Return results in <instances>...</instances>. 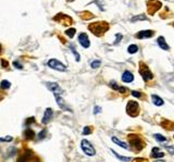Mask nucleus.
<instances>
[{"label": "nucleus", "instance_id": "nucleus-16", "mask_svg": "<svg viewBox=\"0 0 174 162\" xmlns=\"http://www.w3.org/2000/svg\"><path fill=\"white\" fill-rule=\"evenodd\" d=\"M151 99H153V105L158 106V107H160V106H163V100H162V98H160L159 96H157V95H153L151 96Z\"/></svg>", "mask_w": 174, "mask_h": 162}, {"label": "nucleus", "instance_id": "nucleus-19", "mask_svg": "<svg viewBox=\"0 0 174 162\" xmlns=\"http://www.w3.org/2000/svg\"><path fill=\"white\" fill-rule=\"evenodd\" d=\"M110 86L112 87L113 89L119 90V91H121V93H125V91H126V88H125V87H120V86H117V83H115V82H113V81H111V82H110Z\"/></svg>", "mask_w": 174, "mask_h": 162}, {"label": "nucleus", "instance_id": "nucleus-27", "mask_svg": "<svg viewBox=\"0 0 174 162\" xmlns=\"http://www.w3.org/2000/svg\"><path fill=\"white\" fill-rule=\"evenodd\" d=\"M131 94L133 95L134 97H137V98H142V93H139V91H136V90H132Z\"/></svg>", "mask_w": 174, "mask_h": 162}, {"label": "nucleus", "instance_id": "nucleus-9", "mask_svg": "<svg viewBox=\"0 0 174 162\" xmlns=\"http://www.w3.org/2000/svg\"><path fill=\"white\" fill-rule=\"evenodd\" d=\"M130 144L135 148L136 150H140L142 147H144V141L139 138V137H130Z\"/></svg>", "mask_w": 174, "mask_h": 162}, {"label": "nucleus", "instance_id": "nucleus-28", "mask_svg": "<svg viewBox=\"0 0 174 162\" xmlns=\"http://www.w3.org/2000/svg\"><path fill=\"white\" fill-rule=\"evenodd\" d=\"M137 20H147V18H146L145 15H138V16H135V18L132 19V22H135Z\"/></svg>", "mask_w": 174, "mask_h": 162}, {"label": "nucleus", "instance_id": "nucleus-12", "mask_svg": "<svg viewBox=\"0 0 174 162\" xmlns=\"http://www.w3.org/2000/svg\"><path fill=\"white\" fill-rule=\"evenodd\" d=\"M52 116H53L52 109H51V108H47L46 111H45V113H44V118H43V120H42V122H43L44 124H48V123L51 121Z\"/></svg>", "mask_w": 174, "mask_h": 162}, {"label": "nucleus", "instance_id": "nucleus-25", "mask_svg": "<svg viewBox=\"0 0 174 162\" xmlns=\"http://www.w3.org/2000/svg\"><path fill=\"white\" fill-rule=\"evenodd\" d=\"M101 65V61L100 60H95L92 62V69H98Z\"/></svg>", "mask_w": 174, "mask_h": 162}, {"label": "nucleus", "instance_id": "nucleus-39", "mask_svg": "<svg viewBox=\"0 0 174 162\" xmlns=\"http://www.w3.org/2000/svg\"><path fill=\"white\" fill-rule=\"evenodd\" d=\"M155 162H165V161H163V160H156Z\"/></svg>", "mask_w": 174, "mask_h": 162}, {"label": "nucleus", "instance_id": "nucleus-7", "mask_svg": "<svg viewBox=\"0 0 174 162\" xmlns=\"http://www.w3.org/2000/svg\"><path fill=\"white\" fill-rule=\"evenodd\" d=\"M53 21L60 22V23H62L64 25H70V24L73 23V20H72L71 16L64 14V13H58V14L53 18Z\"/></svg>", "mask_w": 174, "mask_h": 162}, {"label": "nucleus", "instance_id": "nucleus-2", "mask_svg": "<svg viewBox=\"0 0 174 162\" xmlns=\"http://www.w3.org/2000/svg\"><path fill=\"white\" fill-rule=\"evenodd\" d=\"M139 73H140V75H142V77L144 79L145 82H148L150 79H153V73L150 72V70L148 69V66H147L144 62H140V63H139Z\"/></svg>", "mask_w": 174, "mask_h": 162}, {"label": "nucleus", "instance_id": "nucleus-22", "mask_svg": "<svg viewBox=\"0 0 174 162\" xmlns=\"http://www.w3.org/2000/svg\"><path fill=\"white\" fill-rule=\"evenodd\" d=\"M127 51H128V54H136V52L138 51V47H137L136 45H131V46H128Z\"/></svg>", "mask_w": 174, "mask_h": 162}, {"label": "nucleus", "instance_id": "nucleus-10", "mask_svg": "<svg viewBox=\"0 0 174 162\" xmlns=\"http://www.w3.org/2000/svg\"><path fill=\"white\" fill-rule=\"evenodd\" d=\"M155 35V32L151 29H146V31H140L139 33H137L135 36L138 39H144V38H150Z\"/></svg>", "mask_w": 174, "mask_h": 162}, {"label": "nucleus", "instance_id": "nucleus-40", "mask_svg": "<svg viewBox=\"0 0 174 162\" xmlns=\"http://www.w3.org/2000/svg\"><path fill=\"white\" fill-rule=\"evenodd\" d=\"M68 1H74V0H68Z\"/></svg>", "mask_w": 174, "mask_h": 162}, {"label": "nucleus", "instance_id": "nucleus-20", "mask_svg": "<svg viewBox=\"0 0 174 162\" xmlns=\"http://www.w3.org/2000/svg\"><path fill=\"white\" fill-rule=\"evenodd\" d=\"M111 152H112V153H113V155L115 156V157H117L119 160H121V161H123V162L131 161V158H128V157H123V156H120L119 153H117V152H115L114 150H112V149H111Z\"/></svg>", "mask_w": 174, "mask_h": 162}, {"label": "nucleus", "instance_id": "nucleus-37", "mask_svg": "<svg viewBox=\"0 0 174 162\" xmlns=\"http://www.w3.org/2000/svg\"><path fill=\"white\" fill-rule=\"evenodd\" d=\"M101 112V108L100 107H95V110H94V113L97 114V113H100Z\"/></svg>", "mask_w": 174, "mask_h": 162}, {"label": "nucleus", "instance_id": "nucleus-38", "mask_svg": "<svg viewBox=\"0 0 174 162\" xmlns=\"http://www.w3.org/2000/svg\"><path fill=\"white\" fill-rule=\"evenodd\" d=\"M1 62H2V65H4V68H6V65H7V62L4 61V59H2V60H1Z\"/></svg>", "mask_w": 174, "mask_h": 162}, {"label": "nucleus", "instance_id": "nucleus-26", "mask_svg": "<svg viewBox=\"0 0 174 162\" xmlns=\"http://www.w3.org/2000/svg\"><path fill=\"white\" fill-rule=\"evenodd\" d=\"M155 137H156V139L158 141H167V138H165L164 136H162V135H160V134H156Z\"/></svg>", "mask_w": 174, "mask_h": 162}, {"label": "nucleus", "instance_id": "nucleus-13", "mask_svg": "<svg viewBox=\"0 0 174 162\" xmlns=\"http://www.w3.org/2000/svg\"><path fill=\"white\" fill-rule=\"evenodd\" d=\"M133 79H134V75L130 71H124V73L122 74V81L125 83H131L133 82Z\"/></svg>", "mask_w": 174, "mask_h": 162}, {"label": "nucleus", "instance_id": "nucleus-4", "mask_svg": "<svg viewBox=\"0 0 174 162\" xmlns=\"http://www.w3.org/2000/svg\"><path fill=\"white\" fill-rule=\"evenodd\" d=\"M81 147H82L83 151L85 152L87 156H89V157H92V156L96 155L95 148L92 147V145L87 139H83L82 143H81Z\"/></svg>", "mask_w": 174, "mask_h": 162}, {"label": "nucleus", "instance_id": "nucleus-33", "mask_svg": "<svg viewBox=\"0 0 174 162\" xmlns=\"http://www.w3.org/2000/svg\"><path fill=\"white\" fill-rule=\"evenodd\" d=\"M1 141H12V137L11 136H8V137H1Z\"/></svg>", "mask_w": 174, "mask_h": 162}, {"label": "nucleus", "instance_id": "nucleus-5", "mask_svg": "<svg viewBox=\"0 0 174 162\" xmlns=\"http://www.w3.org/2000/svg\"><path fill=\"white\" fill-rule=\"evenodd\" d=\"M126 110H127V114L131 116H136L139 112V106L137 101H128L127 106H126Z\"/></svg>", "mask_w": 174, "mask_h": 162}, {"label": "nucleus", "instance_id": "nucleus-36", "mask_svg": "<svg viewBox=\"0 0 174 162\" xmlns=\"http://www.w3.org/2000/svg\"><path fill=\"white\" fill-rule=\"evenodd\" d=\"M83 14H88V12H82ZM82 18L83 19H90V18H92V15H82Z\"/></svg>", "mask_w": 174, "mask_h": 162}, {"label": "nucleus", "instance_id": "nucleus-31", "mask_svg": "<svg viewBox=\"0 0 174 162\" xmlns=\"http://www.w3.org/2000/svg\"><path fill=\"white\" fill-rule=\"evenodd\" d=\"M13 65H14V68L19 69V70H22V69H23V65H22L21 63H19V62H16V61L13 62Z\"/></svg>", "mask_w": 174, "mask_h": 162}, {"label": "nucleus", "instance_id": "nucleus-1", "mask_svg": "<svg viewBox=\"0 0 174 162\" xmlns=\"http://www.w3.org/2000/svg\"><path fill=\"white\" fill-rule=\"evenodd\" d=\"M88 29L96 35V36H102L103 34L109 29V24L107 22H94L88 25Z\"/></svg>", "mask_w": 174, "mask_h": 162}, {"label": "nucleus", "instance_id": "nucleus-17", "mask_svg": "<svg viewBox=\"0 0 174 162\" xmlns=\"http://www.w3.org/2000/svg\"><path fill=\"white\" fill-rule=\"evenodd\" d=\"M151 157L153 158H162V157H164V153L162 151H160L159 148H153V151H151Z\"/></svg>", "mask_w": 174, "mask_h": 162}, {"label": "nucleus", "instance_id": "nucleus-11", "mask_svg": "<svg viewBox=\"0 0 174 162\" xmlns=\"http://www.w3.org/2000/svg\"><path fill=\"white\" fill-rule=\"evenodd\" d=\"M78 41H79V44H81L84 48H88L89 46H90L89 38H88V36H87V34H85V33H81V34L78 35Z\"/></svg>", "mask_w": 174, "mask_h": 162}, {"label": "nucleus", "instance_id": "nucleus-30", "mask_svg": "<svg viewBox=\"0 0 174 162\" xmlns=\"http://www.w3.org/2000/svg\"><path fill=\"white\" fill-rule=\"evenodd\" d=\"M71 50H72V52L75 54V57H76V61H79V54L76 52V50H75V48L74 47H71Z\"/></svg>", "mask_w": 174, "mask_h": 162}, {"label": "nucleus", "instance_id": "nucleus-14", "mask_svg": "<svg viewBox=\"0 0 174 162\" xmlns=\"http://www.w3.org/2000/svg\"><path fill=\"white\" fill-rule=\"evenodd\" d=\"M157 44H158L159 47L161 48V49H163V50H169V49H170L169 45H168L165 39H164V37H162V36H160L157 38Z\"/></svg>", "mask_w": 174, "mask_h": 162}, {"label": "nucleus", "instance_id": "nucleus-23", "mask_svg": "<svg viewBox=\"0 0 174 162\" xmlns=\"http://www.w3.org/2000/svg\"><path fill=\"white\" fill-rule=\"evenodd\" d=\"M1 89H8L9 87L11 86V83L9 82V81H6V79H4L2 82H1Z\"/></svg>", "mask_w": 174, "mask_h": 162}, {"label": "nucleus", "instance_id": "nucleus-21", "mask_svg": "<svg viewBox=\"0 0 174 162\" xmlns=\"http://www.w3.org/2000/svg\"><path fill=\"white\" fill-rule=\"evenodd\" d=\"M24 135H25V138H26V139H32V138H34V136H35V133H34L32 130L27 128V130L25 131Z\"/></svg>", "mask_w": 174, "mask_h": 162}, {"label": "nucleus", "instance_id": "nucleus-15", "mask_svg": "<svg viewBox=\"0 0 174 162\" xmlns=\"http://www.w3.org/2000/svg\"><path fill=\"white\" fill-rule=\"evenodd\" d=\"M54 97H56V100H57L58 106H59V107H60L62 110H65V111H70V108H69L68 106L64 103L63 99H62L60 96H54Z\"/></svg>", "mask_w": 174, "mask_h": 162}, {"label": "nucleus", "instance_id": "nucleus-6", "mask_svg": "<svg viewBox=\"0 0 174 162\" xmlns=\"http://www.w3.org/2000/svg\"><path fill=\"white\" fill-rule=\"evenodd\" d=\"M48 65H49V68L53 69V70H57V71H61V72L67 71L65 64H63L62 62H60L57 59H50L48 61Z\"/></svg>", "mask_w": 174, "mask_h": 162}, {"label": "nucleus", "instance_id": "nucleus-32", "mask_svg": "<svg viewBox=\"0 0 174 162\" xmlns=\"http://www.w3.org/2000/svg\"><path fill=\"white\" fill-rule=\"evenodd\" d=\"M167 150L170 152L171 155H174V147L173 146H167Z\"/></svg>", "mask_w": 174, "mask_h": 162}, {"label": "nucleus", "instance_id": "nucleus-24", "mask_svg": "<svg viewBox=\"0 0 174 162\" xmlns=\"http://www.w3.org/2000/svg\"><path fill=\"white\" fill-rule=\"evenodd\" d=\"M75 32H76V31H75V29H67V31H65V35H67V36H69L70 38H72V37L75 35Z\"/></svg>", "mask_w": 174, "mask_h": 162}, {"label": "nucleus", "instance_id": "nucleus-29", "mask_svg": "<svg viewBox=\"0 0 174 162\" xmlns=\"http://www.w3.org/2000/svg\"><path fill=\"white\" fill-rule=\"evenodd\" d=\"M90 133H92V128H90V126H86L85 128H84V131H83V134L86 135V134H90Z\"/></svg>", "mask_w": 174, "mask_h": 162}, {"label": "nucleus", "instance_id": "nucleus-8", "mask_svg": "<svg viewBox=\"0 0 174 162\" xmlns=\"http://www.w3.org/2000/svg\"><path fill=\"white\" fill-rule=\"evenodd\" d=\"M46 86H47V88L50 90V91H52L54 96H60V95L62 94V89H61V87L59 86L57 83H54V82H47Z\"/></svg>", "mask_w": 174, "mask_h": 162}, {"label": "nucleus", "instance_id": "nucleus-35", "mask_svg": "<svg viewBox=\"0 0 174 162\" xmlns=\"http://www.w3.org/2000/svg\"><path fill=\"white\" fill-rule=\"evenodd\" d=\"M45 135H46V131H42V132L38 134V138L39 139H42V138L45 137Z\"/></svg>", "mask_w": 174, "mask_h": 162}, {"label": "nucleus", "instance_id": "nucleus-3", "mask_svg": "<svg viewBox=\"0 0 174 162\" xmlns=\"http://www.w3.org/2000/svg\"><path fill=\"white\" fill-rule=\"evenodd\" d=\"M161 6H162V4L159 0H149L147 2V11L150 15H153L161 8Z\"/></svg>", "mask_w": 174, "mask_h": 162}, {"label": "nucleus", "instance_id": "nucleus-34", "mask_svg": "<svg viewBox=\"0 0 174 162\" xmlns=\"http://www.w3.org/2000/svg\"><path fill=\"white\" fill-rule=\"evenodd\" d=\"M122 38H123V35H122V34H117V40H115V43L114 44H117Z\"/></svg>", "mask_w": 174, "mask_h": 162}, {"label": "nucleus", "instance_id": "nucleus-18", "mask_svg": "<svg viewBox=\"0 0 174 162\" xmlns=\"http://www.w3.org/2000/svg\"><path fill=\"white\" fill-rule=\"evenodd\" d=\"M111 141H113L114 144H117V146H120V147L124 148V149H128V146H127V145L125 144L124 141H121L120 139H117V137H112V138H111Z\"/></svg>", "mask_w": 174, "mask_h": 162}]
</instances>
